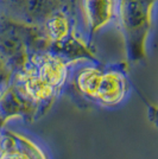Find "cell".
I'll list each match as a JSON object with an SVG mask.
<instances>
[{
    "label": "cell",
    "instance_id": "6da1fadb",
    "mask_svg": "<svg viewBox=\"0 0 158 159\" xmlns=\"http://www.w3.org/2000/svg\"><path fill=\"white\" fill-rule=\"evenodd\" d=\"M128 92V83L124 74L115 70L102 73L99 88L94 100L106 107L119 105L126 98Z\"/></svg>",
    "mask_w": 158,
    "mask_h": 159
},
{
    "label": "cell",
    "instance_id": "7a4b0ae2",
    "mask_svg": "<svg viewBox=\"0 0 158 159\" xmlns=\"http://www.w3.org/2000/svg\"><path fill=\"white\" fill-rule=\"evenodd\" d=\"M82 7L92 31H99L108 25L115 13L114 0H82Z\"/></svg>",
    "mask_w": 158,
    "mask_h": 159
},
{
    "label": "cell",
    "instance_id": "3957f363",
    "mask_svg": "<svg viewBox=\"0 0 158 159\" xmlns=\"http://www.w3.org/2000/svg\"><path fill=\"white\" fill-rule=\"evenodd\" d=\"M35 74L44 81L48 86L58 90L64 84L68 76V69L66 63L57 57H46L40 62L38 68L35 70Z\"/></svg>",
    "mask_w": 158,
    "mask_h": 159
},
{
    "label": "cell",
    "instance_id": "277c9868",
    "mask_svg": "<svg viewBox=\"0 0 158 159\" xmlns=\"http://www.w3.org/2000/svg\"><path fill=\"white\" fill-rule=\"evenodd\" d=\"M23 83L26 95L35 102L48 101L53 98L56 92L53 88L48 86L44 81H42L35 73H27L23 79Z\"/></svg>",
    "mask_w": 158,
    "mask_h": 159
},
{
    "label": "cell",
    "instance_id": "5b68a950",
    "mask_svg": "<svg viewBox=\"0 0 158 159\" xmlns=\"http://www.w3.org/2000/svg\"><path fill=\"white\" fill-rule=\"evenodd\" d=\"M101 77H102V71L100 69L88 66L82 69L76 77V86L83 95L94 99L98 92Z\"/></svg>",
    "mask_w": 158,
    "mask_h": 159
},
{
    "label": "cell",
    "instance_id": "8992f818",
    "mask_svg": "<svg viewBox=\"0 0 158 159\" xmlns=\"http://www.w3.org/2000/svg\"><path fill=\"white\" fill-rule=\"evenodd\" d=\"M46 34L53 42H61L69 34L70 24L66 16L56 13L49 17L45 21Z\"/></svg>",
    "mask_w": 158,
    "mask_h": 159
},
{
    "label": "cell",
    "instance_id": "52a82bcc",
    "mask_svg": "<svg viewBox=\"0 0 158 159\" xmlns=\"http://www.w3.org/2000/svg\"><path fill=\"white\" fill-rule=\"evenodd\" d=\"M0 126H1V118H0Z\"/></svg>",
    "mask_w": 158,
    "mask_h": 159
}]
</instances>
